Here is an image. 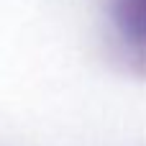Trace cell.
<instances>
[{
  "label": "cell",
  "instance_id": "cell-1",
  "mask_svg": "<svg viewBox=\"0 0 146 146\" xmlns=\"http://www.w3.org/2000/svg\"><path fill=\"white\" fill-rule=\"evenodd\" d=\"M118 26L136 41H146V0H115Z\"/></svg>",
  "mask_w": 146,
  "mask_h": 146
}]
</instances>
